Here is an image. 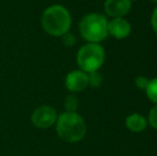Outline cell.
Returning <instances> with one entry per match:
<instances>
[{
  "label": "cell",
  "mask_w": 157,
  "mask_h": 156,
  "mask_svg": "<svg viewBox=\"0 0 157 156\" xmlns=\"http://www.w3.org/2000/svg\"><path fill=\"white\" fill-rule=\"evenodd\" d=\"M41 24L44 31L49 36H62L70 30L72 17L66 8L60 4H54L44 11Z\"/></svg>",
  "instance_id": "obj_1"
},
{
  "label": "cell",
  "mask_w": 157,
  "mask_h": 156,
  "mask_svg": "<svg viewBox=\"0 0 157 156\" xmlns=\"http://www.w3.org/2000/svg\"><path fill=\"white\" fill-rule=\"evenodd\" d=\"M57 133L64 141L78 142L86 136L87 126L77 112L65 111L57 118Z\"/></svg>",
  "instance_id": "obj_2"
},
{
  "label": "cell",
  "mask_w": 157,
  "mask_h": 156,
  "mask_svg": "<svg viewBox=\"0 0 157 156\" xmlns=\"http://www.w3.org/2000/svg\"><path fill=\"white\" fill-rule=\"evenodd\" d=\"M79 31L86 41L97 43L108 36V21L106 17L98 13H91L81 19Z\"/></svg>",
  "instance_id": "obj_3"
},
{
  "label": "cell",
  "mask_w": 157,
  "mask_h": 156,
  "mask_svg": "<svg viewBox=\"0 0 157 156\" xmlns=\"http://www.w3.org/2000/svg\"><path fill=\"white\" fill-rule=\"evenodd\" d=\"M105 61V50L99 44L89 43L79 49L77 63L82 72H97Z\"/></svg>",
  "instance_id": "obj_4"
},
{
  "label": "cell",
  "mask_w": 157,
  "mask_h": 156,
  "mask_svg": "<svg viewBox=\"0 0 157 156\" xmlns=\"http://www.w3.org/2000/svg\"><path fill=\"white\" fill-rule=\"evenodd\" d=\"M31 121L39 128H47L57 121V112L52 107L40 106L33 111Z\"/></svg>",
  "instance_id": "obj_5"
},
{
  "label": "cell",
  "mask_w": 157,
  "mask_h": 156,
  "mask_svg": "<svg viewBox=\"0 0 157 156\" xmlns=\"http://www.w3.org/2000/svg\"><path fill=\"white\" fill-rule=\"evenodd\" d=\"M89 86L88 75L82 71H73L65 78V87L71 92H80Z\"/></svg>",
  "instance_id": "obj_6"
},
{
  "label": "cell",
  "mask_w": 157,
  "mask_h": 156,
  "mask_svg": "<svg viewBox=\"0 0 157 156\" xmlns=\"http://www.w3.org/2000/svg\"><path fill=\"white\" fill-rule=\"evenodd\" d=\"M132 6L130 0H106L104 8L109 16L117 18L127 14Z\"/></svg>",
  "instance_id": "obj_7"
},
{
  "label": "cell",
  "mask_w": 157,
  "mask_h": 156,
  "mask_svg": "<svg viewBox=\"0 0 157 156\" xmlns=\"http://www.w3.org/2000/svg\"><path fill=\"white\" fill-rule=\"evenodd\" d=\"M130 30L132 28L129 23L122 17H117L108 23V33L116 39L122 40L128 36Z\"/></svg>",
  "instance_id": "obj_8"
},
{
  "label": "cell",
  "mask_w": 157,
  "mask_h": 156,
  "mask_svg": "<svg viewBox=\"0 0 157 156\" xmlns=\"http://www.w3.org/2000/svg\"><path fill=\"white\" fill-rule=\"evenodd\" d=\"M125 124L129 131H134V133H139V131H142L145 129L147 120L139 113H132L126 118Z\"/></svg>",
  "instance_id": "obj_9"
},
{
  "label": "cell",
  "mask_w": 157,
  "mask_h": 156,
  "mask_svg": "<svg viewBox=\"0 0 157 156\" xmlns=\"http://www.w3.org/2000/svg\"><path fill=\"white\" fill-rule=\"evenodd\" d=\"M145 91H147V95L149 100L157 104V78L150 80Z\"/></svg>",
  "instance_id": "obj_10"
},
{
  "label": "cell",
  "mask_w": 157,
  "mask_h": 156,
  "mask_svg": "<svg viewBox=\"0 0 157 156\" xmlns=\"http://www.w3.org/2000/svg\"><path fill=\"white\" fill-rule=\"evenodd\" d=\"M64 107H65L66 111L76 112L77 108H78V98L75 95H67L64 101Z\"/></svg>",
  "instance_id": "obj_11"
},
{
  "label": "cell",
  "mask_w": 157,
  "mask_h": 156,
  "mask_svg": "<svg viewBox=\"0 0 157 156\" xmlns=\"http://www.w3.org/2000/svg\"><path fill=\"white\" fill-rule=\"evenodd\" d=\"M88 80H89V85L93 88H98L103 83V77L98 72H92L90 75H88Z\"/></svg>",
  "instance_id": "obj_12"
},
{
  "label": "cell",
  "mask_w": 157,
  "mask_h": 156,
  "mask_svg": "<svg viewBox=\"0 0 157 156\" xmlns=\"http://www.w3.org/2000/svg\"><path fill=\"white\" fill-rule=\"evenodd\" d=\"M149 123L152 127L157 129V105L151 109L149 113Z\"/></svg>",
  "instance_id": "obj_13"
},
{
  "label": "cell",
  "mask_w": 157,
  "mask_h": 156,
  "mask_svg": "<svg viewBox=\"0 0 157 156\" xmlns=\"http://www.w3.org/2000/svg\"><path fill=\"white\" fill-rule=\"evenodd\" d=\"M149 82H150V80L147 77H144V76H139V77H137L136 80H135V83H136L137 88H139V89H141V90L147 89Z\"/></svg>",
  "instance_id": "obj_14"
},
{
  "label": "cell",
  "mask_w": 157,
  "mask_h": 156,
  "mask_svg": "<svg viewBox=\"0 0 157 156\" xmlns=\"http://www.w3.org/2000/svg\"><path fill=\"white\" fill-rule=\"evenodd\" d=\"M62 41H63V44L66 46H73L75 45V43H76V38H75V36H73L72 33H65L62 36Z\"/></svg>",
  "instance_id": "obj_15"
},
{
  "label": "cell",
  "mask_w": 157,
  "mask_h": 156,
  "mask_svg": "<svg viewBox=\"0 0 157 156\" xmlns=\"http://www.w3.org/2000/svg\"><path fill=\"white\" fill-rule=\"evenodd\" d=\"M151 23H152V27H153L154 31H155V33L157 34V6H156L155 10H154L153 15H152Z\"/></svg>",
  "instance_id": "obj_16"
},
{
  "label": "cell",
  "mask_w": 157,
  "mask_h": 156,
  "mask_svg": "<svg viewBox=\"0 0 157 156\" xmlns=\"http://www.w3.org/2000/svg\"><path fill=\"white\" fill-rule=\"evenodd\" d=\"M151 1H154V2H157V0H151Z\"/></svg>",
  "instance_id": "obj_17"
},
{
  "label": "cell",
  "mask_w": 157,
  "mask_h": 156,
  "mask_svg": "<svg viewBox=\"0 0 157 156\" xmlns=\"http://www.w3.org/2000/svg\"><path fill=\"white\" fill-rule=\"evenodd\" d=\"M130 1H136V0H130Z\"/></svg>",
  "instance_id": "obj_18"
}]
</instances>
